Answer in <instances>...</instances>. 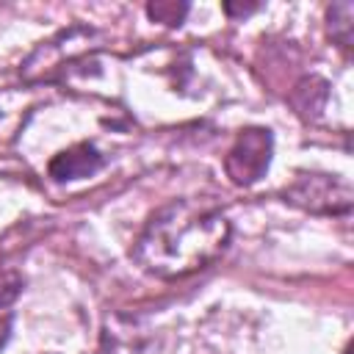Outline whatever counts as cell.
I'll list each match as a JSON object with an SVG mask.
<instances>
[{
  "instance_id": "6da1fadb",
  "label": "cell",
  "mask_w": 354,
  "mask_h": 354,
  "mask_svg": "<svg viewBox=\"0 0 354 354\" xmlns=\"http://www.w3.org/2000/svg\"><path fill=\"white\" fill-rule=\"evenodd\" d=\"M232 238L230 218L196 199H171L158 207L133 243V260L158 279H183L224 254Z\"/></svg>"
},
{
  "instance_id": "7a4b0ae2",
  "label": "cell",
  "mask_w": 354,
  "mask_h": 354,
  "mask_svg": "<svg viewBox=\"0 0 354 354\" xmlns=\"http://www.w3.org/2000/svg\"><path fill=\"white\" fill-rule=\"evenodd\" d=\"M282 199L313 216H346L354 205V191L340 174L301 171L282 191Z\"/></svg>"
},
{
  "instance_id": "3957f363",
  "label": "cell",
  "mask_w": 354,
  "mask_h": 354,
  "mask_svg": "<svg viewBox=\"0 0 354 354\" xmlns=\"http://www.w3.org/2000/svg\"><path fill=\"white\" fill-rule=\"evenodd\" d=\"M274 136L268 127H243L224 158V171L232 185L249 188L254 185L271 166Z\"/></svg>"
},
{
  "instance_id": "277c9868",
  "label": "cell",
  "mask_w": 354,
  "mask_h": 354,
  "mask_svg": "<svg viewBox=\"0 0 354 354\" xmlns=\"http://www.w3.org/2000/svg\"><path fill=\"white\" fill-rule=\"evenodd\" d=\"M100 166H102V155L94 144H75V147L58 152L47 163V171L55 183H72V180L91 177L94 171H100Z\"/></svg>"
},
{
  "instance_id": "5b68a950",
  "label": "cell",
  "mask_w": 354,
  "mask_h": 354,
  "mask_svg": "<svg viewBox=\"0 0 354 354\" xmlns=\"http://www.w3.org/2000/svg\"><path fill=\"white\" fill-rule=\"evenodd\" d=\"M326 97H329V83L318 75H304L290 91V105L301 119H318L326 105Z\"/></svg>"
},
{
  "instance_id": "8992f818",
  "label": "cell",
  "mask_w": 354,
  "mask_h": 354,
  "mask_svg": "<svg viewBox=\"0 0 354 354\" xmlns=\"http://www.w3.org/2000/svg\"><path fill=\"white\" fill-rule=\"evenodd\" d=\"M351 19H354V3L340 0L326 8V30L337 41L340 50H351Z\"/></svg>"
},
{
  "instance_id": "52a82bcc",
  "label": "cell",
  "mask_w": 354,
  "mask_h": 354,
  "mask_svg": "<svg viewBox=\"0 0 354 354\" xmlns=\"http://www.w3.org/2000/svg\"><path fill=\"white\" fill-rule=\"evenodd\" d=\"M147 14L149 19L155 22H163L169 28L180 25L188 14V3H174V0H155V3H147Z\"/></svg>"
},
{
  "instance_id": "ba28073f",
  "label": "cell",
  "mask_w": 354,
  "mask_h": 354,
  "mask_svg": "<svg viewBox=\"0 0 354 354\" xmlns=\"http://www.w3.org/2000/svg\"><path fill=\"white\" fill-rule=\"evenodd\" d=\"M22 290V277L14 271H0V310L8 307Z\"/></svg>"
},
{
  "instance_id": "9c48e42d",
  "label": "cell",
  "mask_w": 354,
  "mask_h": 354,
  "mask_svg": "<svg viewBox=\"0 0 354 354\" xmlns=\"http://www.w3.org/2000/svg\"><path fill=\"white\" fill-rule=\"evenodd\" d=\"M260 8V3H224V11L230 14V17H246V14H254Z\"/></svg>"
},
{
  "instance_id": "30bf717a",
  "label": "cell",
  "mask_w": 354,
  "mask_h": 354,
  "mask_svg": "<svg viewBox=\"0 0 354 354\" xmlns=\"http://www.w3.org/2000/svg\"><path fill=\"white\" fill-rule=\"evenodd\" d=\"M11 337V315H0V348L8 343Z\"/></svg>"
}]
</instances>
